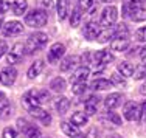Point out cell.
Returning a JSON list of instances; mask_svg holds the SVG:
<instances>
[{"instance_id":"1","label":"cell","mask_w":146,"mask_h":138,"mask_svg":"<svg viewBox=\"0 0 146 138\" xmlns=\"http://www.w3.org/2000/svg\"><path fill=\"white\" fill-rule=\"evenodd\" d=\"M50 98L51 96L48 93V90H28L23 95L22 101L27 107L31 109V107H40L44 102L50 101Z\"/></svg>"},{"instance_id":"2","label":"cell","mask_w":146,"mask_h":138,"mask_svg":"<svg viewBox=\"0 0 146 138\" xmlns=\"http://www.w3.org/2000/svg\"><path fill=\"white\" fill-rule=\"evenodd\" d=\"M47 20H48L47 13H45L44 9H40V8L31 9L28 14L25 16V23L28 26H31V28H40V26H45Z\"/></svg>"},{"instance_id":"3","label":"cell","mask_w":146,"mask_h":138,"mask_svg":"<svg viewBox=\"0 0 146 138\" xmlns=\"http://www.w3.org/2000/svg\"><path fill=\"white\" fill-rule=\"evenodd\" d=\"M48 42V36L45 33H40V31H36V33H33L31 36L28 37V40H27L25 44V50L27 53H34V51L40 50L42 47H45V44Z\"/></svg>"},{"instance_id":"4","label":"cell","mask_w":146,"mask_h":138,"mask_svg":"<svg viewBox=\"0 0 146 138\" xmlns=\"http://www.w3.org/2000/svg\"><path fill=\"white\" fill-rule=\"evenodd\" d=\"M17 129L23 133L27 138H40V129L34 124H31L30 121L23 118H19L17 120Z\"/></svg>"},{"instance_id":"5","label":"cell","mask_w":146,"mask_h":138,"mask_svg":"<svg viewBox=\"0 0 146 138\" xmlns=\"http://www.w3.org/2000/svg\"><path fill=\"white\" fill-rule=\"evenodd\" d=\"M117 17H118V9L115 6L113 5L106 6V8L103 9L101 19H100V25L104 26V28H110V26H113V23L117 22Z\"/></svg>"},{"instance_id":"6","label":"cell","mask_w":146,"mask_h":138,"mask_svg":"<svg viewBox=\"0 0 146 138\" xmlns=\"http://www.w3.org/2000/svg\"><path fill=\"white\" fill-rule=\"evenodd\" d=\"M124 118L127 121H138L140 123V118H141V106L137 104L134 101H129L124 104Z\"/></svg>"},{"instance_id":"7","label":"cell","mask_w":146,"mask_h":138,"mask_svg":"<svg viewBox=\"0 0 146 138\" xmlns=\"http://www.w3.org/2000/svg\"><path fill=\"white\" fill-rule=\"evenodd\" d=\"M25 45L23 44H16L14 47L11 48V51H8L6 54V59H8V64H19L20 61L25 56Z\"/></svg>"},{"instance_id":"8","label":"cell","mask_w":146,"mask_h":138,"mask_svg":"<svg viewBox=\"0 0 146 138\" xmlns=\"http://www.w3.org/2000/svg\"><path fill=\"white\" fill-rule=\"evenodd\" d=\"M17 79V70L14 67H5L2 68V71H0V82H2L3 85H6V87H9V85H13L16 82Z\"/></svg>"},{"instance_id":"9","label":"cell","mask_w":146,"mask_h":138,"mask_svg":"<svg viewBox=\"0 0 146 138\" xmlns=\"http://www.w3.org/2000/svg\"><path fill=\"white\" fill-rule=\"evenodd\" d=\"M65 53V45L61 42H56L53 44V45L50 47V50H48V62L50 64H56L58 61H61V57L64 56Z\"/></svg>"},{"instance_id":"10","label":"cell","mask_w":146,"mask_h":138,"mask_svg":"<svg viewBox=\"0 0 146 138\" xmlns=\"http://www.w3.org/2000/svg\"><path fill=\"white\" fill-rule=\"evenodd\" d=\"M23 31V23L17 22V20H11V22L5 23V26L2 28L3 36H19Z\"/></svg>"},{"instance_id":"11","label":"cell","mask_w":146,"mask_h":138,"mask_svg":"<svg viewBox=\"0 0 146 138\" xmlns=\"http://www.w3.org/2000/svg\"><path fill=\"white\" fill-rule=\"evenodd\" d=\"M61 129H62V132H64L65 135L70 137V138H86L84 133L78 129V126H73L70 121H62L61 123Z\"/></svg>"},{"instance_id":"12","label":"cell","mask_w":146,"mask_h":138,"mask_svg":"<svg viewBox=\"0 0 146 138\" xmlns=\"http://www.w3.org/2000/svg\"><path fill=\"white\" fill-rule=\"evenodd\" d=\"M28 112L31 113V116L39 120L42 124H45V126H48V124L51 123V115L47 110H44L42 107H31V109H28Z\"/></svg>"},{"instance_id":"13","label":"cell","mask_w":146,"mask_h":138,"mask_svg":"<svg viewBox=\"0 0 146 138\" xmlns=\"http://www.w3.org/2000/svg\"><path fill=\"white\" fill-rule=\"evenodd\" d=\"M100 33H101V25L96 23V22H89L87 25L84 26V36H86V39H89V40L98 39Z\"/></svg>"},{"instance_id":"14","label":"cell","mask_w":146,"mask_h":138,"mask_svg":"<svg viewBox=\"0 0 146 138\" xmlns=\"http://www.w3.org/2000/svg\"><path fill=\"white\" fill-rule=\"evenodd\" d=\"M89 76H90V68L87 67V65H82V67H78L75 70V73H73L70 81H72V84H76V82H86Z\"/></svg>"},{"instance_id":"15","label":"cell","mask_w":146,"mask_h":138,"mask_svg":"<svg viewBox=\"0 0 146 138\" xmlns=\"http://www.w3.org/2000/svg\"><path fill=\"white\" fill-rule=\"evenodd\" d=\"M93 57H95V64H98V65H107L113 61V54L110 53L109 50L96 51V53L93 54Z\"/></svg>"},{"instance_id":"16","label":"cell","mask_w":146,"mask_h":138,"mask_svg":"<svg viewBox=\"0 0 146 138\" xmlns=\"http://www.w3.org/2000/svg\"><path fill=\"white\" fill-rule=\"evenodd\" d=\"M121 104H123V95H121V93H110V95L106 98V101H104V106H106L109 110H113V109L120 107Z\"/></svg>"},{"instance_id":"17","label":"cell","mask_w":146,"mask_h":138,"mask_svg":"<svg viewBox=\"0 0 146 138\" xmlns=\"http://www.w3.org/2000/svg\"><path fill=\"white\" fill-rule=\"evenodd\" d=\"M98 104H100V96L96 95H92L87 98V101L84 102V107H86V115L90 116V115H95L96 110H98Z\"/></svg>"},{"instance_id":"18","label":"cell","mask_w":146,"mask_h":138,"mask_svg":"<svg viewBox=\"0 0 146 138\" xmlns=\"http://www.w3.org/2000/svg\"><path fill=\"white\" fill-rule=\"evenodd\" d=\"M44 61L42 59H37L36 62H33L31 64V67L28 68V71H27V76H28L30 79H34L36 76H39L40 73H42V70H44Z\"/></svg>"},{"instance_id":"19","label":"cell","mask_w":146,"mask_h":138,"mask_svg":"<svg viewBox=\"0 0 146 138\" xmlns=\"http://www.w3.org/2000/svg\"><path fill=\"white\" fill-rule=\"evenodd\" d=\"M68 6H70V2H68V0H56V9H58L59 20L67 19V16H68Z\"/></svg>"},{"instance_id":"20","label":"cell","mask_w":146,"mask_h":138,"mask_svg":"<svg viewBox=\"0 0 146 138\" xmlns=\"http://www.w3.org/2000/svg\"><path fill=\"white\" fill-rule=\"evenodd\" d=\"M79 61H81L79 56H67L61 62V71H70L73 67H76L79 64Z\"/></svg>"},{"instance_id":"21","label":"cell","mask_w":146,"mask_h":138,"mask_svg":"<svg viewBox=\"0 0 146 138\" xmlns=\"http://www.w3.org/2000/svg\"><path fill=\"white\" fill-rule=\"evenodd\" d=\"M110 48L113 51H126L129 48V39L127 37H118L110 42Z\"/></svg>"},{"instance_id":"22","label":"cell","mask_w":146,"mask_h":138,"mask_svg":"<svg viewBox=\"0 0 146 138\" xmlns=\"http://www.w3.org/2000/svg\"><path fill=\"white\" fill-rule=\"evenodd\" d=\"M126 17H131V20H134V22H143V20H146V9L143 6L131 9V11H127Z\"/></svg>"},{"instance_id":"23","label":"cell","mask_w":146,"mask_h":138,"mask_svg":"<svg viewBox=\"0 0 146 138\" xmlns=\"http://www.w3.org/2000/svg\"><path fill=\"white\" fill-rule=\"evenodd\" d=\"M112 87V82L109 81V79H104V78H98L95 79V81L90 84V88L92 90H96V92H101V90H107V88Z\"/></svg>"},{"instance_id":"24","label":"cell","mask_w":146,"mask_h":138,"mask_svg":"<svg viewBox=\"0 0 146 138\" xmlns=\"http://www.w3.org/2000/svg\"><path fill=\"white\" fill-rule=\"evenodd\" d=\"M117 70L123 78H129V76L134 75V65L129 64V62H126V61H123V62H120V64L117 65Z\"/></svg>"},{"instance_id":"25","label":"cell","mask_w":146,"mask_h":138,"mask_svg":"<svg viewBox=\"0 0 146 138\" xmlns=\"http://www.w3.org/2000/svg\"><path fill=\"white\" fill-rule=\"evenodd\" d=\"M54 107H56L59 115H64V113H67L68 109H70V101H68V98H65V96H61V98L56 99Z\"/></svg>"},{"instance_id":"26","label":"cell","mask_w":146,"mask_h":138,"mask_svg":"<svg viewBox=\"0 0 146 138\" xmlns=\"http://www.w3.org/2000/svg\"><path fill=\"white\" fill-rule=\"evenodd\" d=\"M11 9L16 16H23L27 13V9H28V2L27 0H16L11 5Z\"/></svg>"},{"instance_id":"27","label":"cell","mask_w":146,"mask_h":138,"mask_svg":"<svg viewBox=\"0 0 146 138\" xmlns=\"http://www.w3.org/2000/svg\"><path fill=\"white\" fill-rule=\"evenodd\" d=\"M89 121V116L86 115V113H82V112H75L72 115V118H70V123L73 124V126H86Z\"/></svg>"},{"instance_id":"28","label":"cell","mask_w":146,"mask_h":138,"mask_svg":"<svg viewBox=\"0 0 146 138\" xmlns=\"http://www.w3.org/2000/svg\"><path fill=\"white\" fill-rule=\"evenodd\" d=\"M50 88L53 92L61 93V92H64L65 88H67V82H65V79H62L61 76H58V78H54L53 81L50 82Z\"/></svg>"},{"instance_id":"29","label":"cell","mask_w":146,"mask_h":138,"mask_svg":"<svg viewBox=\"0 0 146 138\" xmlns=\"http://www.w3.org/2000/svg\"><path fill=\"white\" fill-rule=\"evenodd\" d=\"M11 113V102L6 98H0V118L6 120Z\"/></svg>"},{"instance_id":"30","label":"cell","mask_w":146,"mask_h":138,"mask_svg":"<svg viewBox=\"0 0 146 138\" xmlns=\"http://www.w3.org/2000/svg\"><path fill=\"white\" fill-rule=\"evenodd\" d=\"M145 3V0H124V5H123V14L126 16L127 11L135 8H141Z\"/></svg>"},{"instance_id":"31","label":"cell","mask_w":146,"mask_h":138,"mask_svg":"<svg viewBox=\"0 0 146 138\" xmlns=\"http://www.w3.org/2000/svg\"><path fill=\"white\" fill-rule=\"evenodd\" d=\"M82 9L79 8V6H76L75 9H73V13H72V16H70V25L73 26V28H76V26L81 23V19H82Z\"/></svg>"},{"instance_id":"32","label":"cell","mask_w":146,"mask_h":138,"mask_svg":"<svg viewBox=\"0 0 146 138\" xmlns=\"http://www.w3.org/2000/svg\"><path fill=\"white\" fill-rule=\"evenodd\" d=\"M110 39L113 40V28H112V26H110V28H106L104 31H101L96 40L101 42V44H104V42H107V40H110Z\"/></svg>"},{"instance_id":"33","label":"cell","mask_w":146,"mask_h":138,"mask_svg":"<svg viewBox=\"0 0 146 138\" xmlns=\"http://www.w3.org/2000/svg\"><path fill=\"white\" fill-rule=\"evenodd\" d=\"M132 78L140 81V79H145L146 78V64H140L137 68H134V75Z\"/></svg>"},{"instance_id":"34","label":"cell","mask_w":146,"mask_h":138,"mask_svg":"<svg viewBox=\"0 0 146 138\" xmlns=\"http://www.w3.org/2000/svg\"><path fill=\"white\" fill-rule=\"evenodd\" d=\"M72 92L75 93V95H82V93H86L87 90V84L86 82H76V84H72Z\"/></svg>"},{"instance_id":"35","label":"cell","mask_w":146,"mask_h":138,"mask_svg":"<svg viewBox=\"0 0 146 138\" xmlns=\"http://www.w3.org/2000/svg\"><path fill=\"white\" fill-rule=\"evenodd\" d=\"M2 138H19V133L13 127H5L2 132Z\"/></svg>"},{"instance_id":"36","label":"cell","mask_w":146,"mask_h":138,"mask_svg":"<svg viewBox=\"0 0 146 138\" xmlns=\"http://www.w3.org/2000/svg\"><path fill=\"white\" fill-rule=\"evenodd\" d=\"M107 120L110 121V126H112V123L115 124V126H120V124H121V118L118 116V113L112 112V110H109V112H107Z\"/></svg>"},{"instance_id":"37","label":"cell","mask_w":146,"mask_h":138,"mask_svg":"<svg viewBox=\"0 0 146 138\" xmlns=\"http://www.w3.org/2000/svg\"><path fill=\"white\" fill-rule=\"evenodd\" d=\"M135 39L140 42H146V26H141L135 31Z\"/></svg>"},{"instance_id":"38","label":"cell","mask_w":146,"mask_h":138,"mask_svg":"<svg viewBox=\"0 0 146 138\" xmlns=\"http://www.w3.org/2000/svg\"><path fill=\"white\" fill-rule=\"evenodd\" d=\"M36 2H37V5H39V8L44 9V11H45V9L53 8V5H54L53 0H36Z\"/></svg>"},{"instance_id":"39","label":"cell","mask_w":146,"mask_h":138,"mask_svg":"<svg viewBox=\"0 0 146 138\" xmlns=\"http://www.w3.org/2000/svg\"><path fill=\"white\" fill-rule=\"evenodd\" d=\"M110 82H112V84H120V85H124V78L121 76V75H118V73H113L112 76H110Z\"/></svg>"},{"instance_id":"40","label":"cell","mask_w":146,"mask_h":138,"mask_svg":"<svg viewBox=\"0 0 146 138\" xmlns=\"http://www.w3.org/2000/svg\"><path fill=\"white\" fill-rule=\"evenodd\" d=\"M9 8H11V3L8 0H0V14L3 16L6 11H9Z\"/></svg>"},{"instance_id":"41","label":"cell","mask_w":146,"mask_h":138,"mask_svg":"<svg viewBox=\"0 0 146 138\" xmlns=\"http://www.w3.org/2000/svg\"><path fill=\"white\" fill-rule=\"evenodd\" d=\"M95 3V0H79V8L81 9H89Z\"/></svg>"},{"instance_id":"42","label":"cell","mask_w":146,"mask_h":138,"mask_svg":"<svg viewBox=\"0 0 146 138\" xmlns=\"http://www.w3.org/2000/svg\"><path fill=\"white\" fill-rule=\"evenodd\" d=\"M5 53H8V45H6V42L3 39H0V57Z\"/></svg>"},{"instance_id":"43","label":"cell","mask_w":146,"mask_h":138,"mask_svg":"<svg viewBox=\"0 0 146 138\" xmlns=\"http://www.w3.org/2000/svg\"><path fill=\"white\" fill-rule=\"evenodd\" d=\"M140 123H146V102L141 104V118H140Z\"/></svg>"},{"instance_id":"44","label":"cell","mask_w":146,"mask_h":138,"mask_svg":"<svg viewBox=\"0 0 146 138\" xmlns=\"http://www.w3.org/2000/svg\"><path fill=\"white\" fill-rule=\"evenodd\" d=\"M140 57H141V61L146 64V47L141 48V51H140Z\"/></svg>"},{"instance_id":"45","label":"cell","mask_w":146,"mask_h":138,"mask_svg":"<svg viewBox=\"0 0 146 138\" xmlns=\"http://www.w3.org/2000/svg\"><path fill=\"white\" fill-rule=\"evenodd\" d=\"M140 93H141V95H146V82L140 87Z\"/></svg>"},{"instance_id":"46","label":"cell","mask_w":146,"mask_h":138,"mask_svg":"<svg viewBox=\"0 0 146 138\" xmlns=\"http://www.w3.org/2000/svg\"><path fill=\"white\" fill-rule=\"evenodd\" d=\"M2 28H3V16L0 14V30H2Z\"/></svg>"},{"instance_id":"47","label":"cell","mask_w":146,"mask_h":138,"mask_svg":"<svg viewBox=\"0 0 146 138\" xmlns=\"http://www.w3.org/2000/svg\"><path fill=\"white\" fill-rule=\"evenodd\" d=\"M0 98H5V95H3V92H0Z\"/></svg>"},{"instance_id":"48","label":"cell","mask_w":146,"mask_h":138,"mask_svg":"<svg viewBox=\"0 0 146 138\" xmlns=\"http://www.w3.org/2000/svg\"><path fill=\"white\" fill-rule=\"evenodd\" d=\"M101 2H104V3H107V2H112V0H101Z\"/></svg>"}]
</instances>
